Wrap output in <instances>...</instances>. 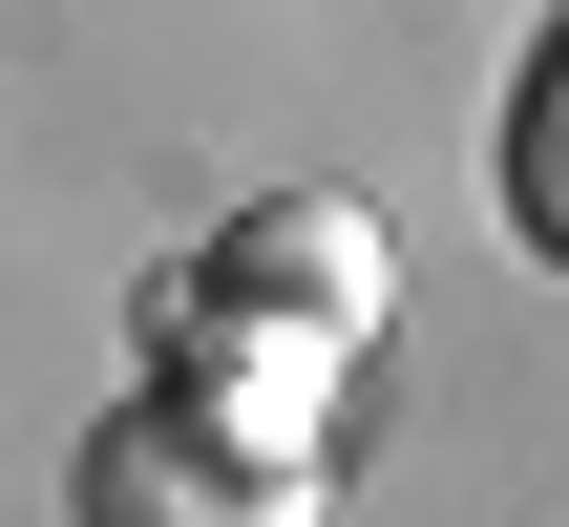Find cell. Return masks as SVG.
I'll return each instance as SVG.
<instances>
[{"mask_svg":"<svg viewBox=\"0 0 569 527\" xmlns=\"http://www.w3.org/2000/svg\"><path fill=\"white\" fill-rule=\"evenodd\" d=\"M84 527H317V465H253V444H211L190 401H127V422L84 444Z\"/></svg>","mask_w":569,"mask_h":527,"instance_id":"6da1fadb","label":"cell"},{"mask_svg":"<svg viewBox=\"0 0 569 527\" xmlns=\"http://www.w3.org/2000/svg\"><path fill=\"white\" fill-rule=\"evenodd\" d=\"M211 296L317 317V338H380V317H401V253H380V211H359V190H274V211H232Z\"/></svg>","mask_w":569,"mask_h":527,"instance_id":"7a4b0ae2","label":"cell"},{"mask_svg":"<svg viewBox=\"0 0 569 527\" xmlns=\"http://www.w3.org/2000/svg\"><path fill=\"white\" fill-rule=\"evenodd\" d=\"M338 359H359V338L211 296V338H190V380H169V401H190L211 444H253V465H317V444H338Z\"/></svg>","mask_w":569,"mask_h":527,"instance_id":"3957f363","label":"cell"},{"mask_svg":"<svg viewBox=\"0 0 569 527\" xmlns=\"http://www.w3.org/2000/svg\"><path fill=\"white\" fill-rule=\"evenodd\" d=\"M507 211H528V253H569V42L528 63V106H507Z\"/></svg>","mask_w":569,"mask_h":527,"instance_id":"277c9868","label":"cell"}]
</instances>
